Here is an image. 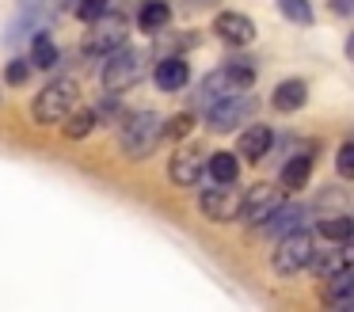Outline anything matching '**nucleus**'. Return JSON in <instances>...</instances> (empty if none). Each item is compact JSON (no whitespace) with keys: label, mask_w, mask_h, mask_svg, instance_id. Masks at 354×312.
<instances>
[{"label":"nucleus","mask_w":354,"mask_h":312,"mask_svg":"<svg viewBox=\"0 0 354 312\" xmlns=\"http://www.w3.org/2000/svg\"><path fill=\"white\" fill-rule=\"evenodd\" d=\"M77 99H80V84L73 80V76H54V80L39 91V99L31 103V118L39 122V126H57V122L77 107Z\"/></svg>","instance_id":"obj_1"},{"label":"nucleus","mask_w":354,"mask_h":312,"mask_svg":"<svg viewBox=\"0 0 354 312\" xmlns=\"http://www.w3.org/2000/svg\"><path fill=\"white\" fill-rule=\"evenodd\" d=\"M118 145L130 160H145L160 145V118L153 111H138L118 126Z\"/></svg>","instance_id":"obj_2"},{"label":"nucleus","mask_w":354,"mask_h":312,"mask_svg":"<svg viewBox=\"0 0 354 312\" xmlns=\"http://www.w3.org/2000/svg\"><path fill=\"white\" fill-rule=\"evenodd\" d=\"M149 57L145 50H126V46H118V50H111L107 57H103V91H126L133 88V84L141 80V73H145Z\"/></svg>","instance_id":"obj_3"},{"label":"nucleus","mask_w":354,"mask_h":312,"mask_svg":"<svg viewBox=\"0 0 354 312\" xmlns=\"http://www.w3.org/2000/svg\"><path fill=\"white\" fill-rule=\"evenodd\" d=\"M308 259H313V236H308L305 228H293V232L278 236L270 266H274L278 278H293V274H301L308 266Z\"/></svg>","instance_id":"obj_4"},{"label":"nucleus","mask_w":354,"mask_h":312,"mask_svg":"<svg viewBox=\"0 0 354 312\" xmlns=\"http://www.w3.org/2000/svg\"><path fill=\"white\" fill-rule=\"evenodd\" d=\"M252 95H244V91H225L221 99H214V103L206 107V126L214 129V134H232L236 126H244V118L252 114Z\"/></svg>","instance_id":"obj_5"},{"label":"nucleus","mask_w":354,"mask_h":312,"mask_svg":"<svg viewBox=\"0 0 354 312\" xmlns=\"http://www.w3.org/2000/svg\"><path fill=\"white\" fill-rule=\"evenodd\" d=\"M198 210L206 213L214 225H229L236 221V210H240V190L236 183H214L198 194Z\"/></svg>","instance_id":"obj_6"},{"label":"nucleus","mask_w":354,"mask_h":312,"mask_svg":"<svg viewBox=\"0 0 354 312\" xmlns=\"http://www.w3.org/2000/svg\"><path fill=\"white\" fill-rule=\"evenodd\" d=\"M278 202H282V187H274V183H255L252 190L240 194L236 217L248 221V225H259V221H267L278 210Z\"/></svg>","instance_id":"obj_7"},{"label":"nucleus","mask_w":354,"mask_h":312,"mask_svg":"<svg viewBox=\"0 0 354 312\" xmlns=\"http://www.w3.org/2000/svg\"><path fill=\"white\" fill-rule=\"evenodd\" d=\"M118 46H126V19L107 8L100 19H92V42H88V53L107 57V53L118 50Z\"/></svg>","instance_id":"obj_8"},{"label":"nucleus","mask_w":354,"mask_h":312,"mask_svg":"<svg viewBox=\"0 0 354 312\" xmlns=\"http://www.w3.org/2000/svg\"><path fill=\"white\" fill-rule=\"evenodd\" d=\"M202 172H206V152H202V145L179 149L176 156H171V164H168V175H171L176 187H198Z\"/></svg>","instance_id":"obj_9"},{"label":"nucleus","mask_w":354,"mask_h":312,"mask_svg":"<svg viewBox=\"0 0 354 312\" xmlns=\"http://www.w3.org/2000/svg\"><path fill=\"white\" fill-rule=\"evenodd\" d=\"M187 80H191V68H187L183 53H164L153 65V84L160 91H179V88H187Z\"/></svg>","instance_id":"obj_10"},{"label":"nucleus","mask_w":354,"mask_h":312,"mask_svg":"<svg viewBox=\"0 0 354 312\" xmlns=\"http://www.w3.org/2000/svg\"><path fill=\"white\" fill-rule=\"evenodd\" d=\"M214 35L221 38V42H229V46H248L255 38V23L248 19V15H240V12H221L214 19Z\"/></svg>","instance_id":"obj_11"},{"label":"nucleus","mask_w":354,"mask_h":312,"mask_svg":"<svg viewBox=\"0 0 354 312\" xmlns=\"http://www.w3.org/2000/svg\"><path fill=\"white\" fill-rule=\"evenodd\" d=\"M270 149H274V129L263 126V122H259V126H248L244 134H240V145H236V152L244 160H252V164H259Z\"/></svg>","instance_id":"obj_12"},{"label":"nucleus","mask_w":354,"mask_h":312,"mask_svg":"<svg viewBox=\"0 0 354 312\" xmlns=\"http://www.w3.org/2000/svg\"><path fill=\"white\" fill-rule=\"evenodd\" d=\"M301 225H305V210H301V205H290V202H278V210L270 213L267 221H259L255 228H259L263 236H286Z\"/></svg>","instance_id":"obj_13"},{"label":"nucleus","mask_w":354,"mask_h":312,"mask_svg":"<svg viewBox=\"0 0 354 312\" xmlns=\"http://www.w3.org/2000/svg\"><path fill=\"white\" fill-rule=\"evenodd\" d=\"M308 175H313V156L308 152H290L282 172H278V183H282V190H305Z\"/></svg>","instance_id":"obj_14"},{"label":"nucleus","mask_w":354,"mask_h":312,"mask_svg":"<svg viewBox=\"0 0 354 312\" xmlns=\"http://www.w3.org/2000/svg\"><path fill=\"white\" fill-rule=\"evenodd\" d=\"M305 103H308L305 80H282L274 91H270V107H274L278 114H293V111H301Z\"/></svg>","instance_id":"obj_15"},{"label":"nucleus","mask_w":354,"mask_h":312,"mask_svg":"<svg viewBox=\"0 0 354 312\" xmlns=\"http://www.w3.org/2000/svg\"><path fill=\"white\" fill-rule=\"evenodd\" d=\"M351 289H354V270L351 266L328 274V278H324V304H331V309H346V304H351Z\"/></svg>","instance_id":"obj_16"},{"label":"nucleus","mask_w":354,"mask_h":312,"mask_svg":"<svg viewBox=\"0 0 354 312\" xmlns=\"http://www.w3.org/2000/svg\"><path fill=\"white\" fill-rule=\"evenodd\" d=\"M225 91H232V88H229V80H225V73L217 68V73H209L206 80H202L198 88H194V95H191V111H194V114H202L209 103H214V99H221Z\"/></svg>","instance_id":"obj_17"},{"label":"nucleus","mask_w":354,"mask_h":312,"mask_svg":"<svg viewBox=\"0 0 354 312\" xmlns=\"http://www.w3.org/2000/svg\"><path fill=\"white\" fill-rule=\"evenodd\" d=\"M171 19V0H141L138 4V27L141 30H164Z\"/></svg>","instance_id":"obj_18"},{"label":"nucleus","mask_w":354,"mask_h":312,"mask_svg":"<svg viewBox=\"0 0 354 312\" xmlns=\"http://www.w3.org/2000/svg\"><path fill=\"white\" fill-rule=\"evenodd\" d=\"M27 61H31V68H54L57 65V42L46 27H39L31 35V57Z\"/></svg>","instance_id":"obj_19"},{"label":"nucleus","mask_w":354,"mask_h":312,"mask_svg":"<svg viewBox=\"0 0 354 312\" xmlns=\"http://www.w3.org/2000/svg\"><path fill=\"white\" fill-rule=\"evenodd\" d=\"M308 266L316 270V278H328V274L343 270V266H351V251H346V244H339L335 251H316L313 248V259H308Z\"/></svg>","instance_id":"obj_20"},{"label":"nucleus","mask_w":354,"mask_h":312,"mask_svg":"<svg viewBox=\"0 0 354 312\" xmlns=\"http://www.w3.org/2000/svg\"><path fill=\"white\" fill-rule=\"evenodd\" d=\"M316 232L331 244H346L354 236V221L346 217V213H324V217L316 221Z\"/></svg>","instance_id":"obj_21"},{"label":"nucleus","mask_w":354,"mask_h":312,"mask_svg":"<svg viewBox=\"0 0 354 312\" xmlns=\"http://www.w3.org/2000/svg\"><path fill=\"white\" fill-rule=\"evenodd\" d=\"M62 122H65L62 134L69 137V141H84V137L95 129V111H88V107H73Z\"/></svg>","instance_id":"obj_22"},{"label":"nucleus","mask_w":354,"mask_h":312,"mask_svg":"<svg viewBox=\"0 0 354 312\" xmlns=\"http://www.w3.org/2000/svg\"><path fill=\"white\" fill-rule=\"evenodd\" d=\"M206 172L214 183H236L240 179V160L232 156V152H214V156H206Z\"/></svg>","instance_id":"obj_23"},{"label":"nucleus","mask_w":354,"mask_h":312,"mask_svg":"<svg viewBox=\"0 0 354 312\" xmlns=\"http://www.w3.org/2000/svg\"><path fill=\"white\" fill-rule=\"evenodd\" d=\"M221 73H225V80H229V88H236V91H248L255 84V65H252V61H244V57L225 61Z\"/></svg>","instance_id":"obj_24"},{"label":"nucleus","mask_w":354,"mask_h":312,"mask_svg":"<svg viewBox=\"0 0 354 312\" xmlns=\"http://www.w3.org/2000/svg\"><path fill=\"white\" fill-rule=\"evenodd\" d=\"M194 122H198L194 111H179V114H171L168 122H160V137H168V141H183V137H191Z\"/></svg>","instance_id":"obj_25"},{"label":"nucleus","mask_w":354,"mask_h":312,"mask_svg":"<svg viewBox=\"0 0 354 312\" xmlns=\"http://www.w3.org/2000/svg\"><path fill=\"white\" fill-rule=\"evenodd\" d=\"M278 8H282V15L290 23H301V27L313 23V4L308 0H278Z\"/></svg>","instance_id":"obj_26"},{"label":"nucleus","mask_w":354,"mask_h":312,"mask_svg":"<svg viewBox=\"0 0 354 312\" xmlns=\"http://www.w3.org/2000/svg\"><path fill=\"white\" fill-rule=\"evenodd\" d=\"M65 4H73V12H77L80 19L92 23V19H100V15L111 8V0H65Z\"/></svg>","instance_id":"obj_27"},{"label":"nucleus","mask_w":354,"mask_h":312,"mask_svg":"<svg viewBox=\"0 0 354 312\" xmlns=\"http://www.w3.org/2000/svg\"><path fill=\"white\" fill-rule=\"evenodd\" d=\"M31 73H35V68H31V61L12 57V61H8V68H4V80H8L12 88H24V84L31 80Z\"/></svg>","instance_id":"obj_28"},{"label":"nucleus","mask_w":354,"mask_h":312,"mask_svg":"<svg viewBox=\"0 0 354 312\" xmlns=\"http://www.w3.org/2000/svg\"><path fill=\"white\" fill-rule=\"evenodd\" d=\"M335 172H339V179H351V175H354V145H351V141H343V145H339Z\"/></svg>","instance_id":"obj_29"},{"label":"nucleus","mask_w":354,"mask_h":312,"mask_svg":"<svg viewBox=\"0 0 354 312\" xmlns=\"http://www.w3.org/2000/svg\"><path fill=\"white\" fill-rule=\"evenodd\" d=\"M100 114H103V118H115V114H118V99H115V91H107V99L100 103Z\"/></svg>","instance_id":"obj_30"},{"label":"nucleus","mask_w":354,"mask_h":312,"mask_svg":"<svg viewBox=\"0 0 354 312\" xmlns=\"http://www.w3.org/2000/svg\"><path fill=\"white\" fill-rule=\"evenodd\" d=\"M331 8H335V15H351L354 12V0H331Z\"/></svg>","instance_id":"obj_31"},{"label":"nucleus","mask_w":354,"mask_h":312,"mask_svg":"<svg viewBox=\"0 0 354 312\" xmlns=\"http://www.w3.org/2000/svg\"><path fill=\"white\" fill-rule=\"evenodd\" d=\"M202 4H214V0H179V8H183V12H194V8H202Z\"/></svg>","instance_id":"obj_32"}]
</instances>
